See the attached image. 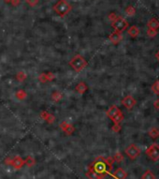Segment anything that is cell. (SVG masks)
Here are the masks:
<instances>
[{"label":"cell","instance_id":"obj_24","mask_svg":"<svg viewBox=\"0 0 159 179\" xmlns=\"http://www.w3.org/2000/svg\"><path fill=\"white\" fill-rule=\"evenodd\" d=\"M16 79L20 82H23L24 80L26 79V74L24 72V71H20V72H18L16 75Z\"/></svg>","mask_w":159,"mask_h":179},{"label":"cell","instance_id":"obj_20","mask_svg":"<svg viewBox=\"0 0 159 179\" xmlns=\"http://www.w3.org/2000/svg\"><path fill=\"white\" fill-rule=\"evenodd\" d=\"M35 163H36V160H35V159L33 158V157H31V156L27 157V158H26V159L24 160V164L27 165L28 167L34 166Z\"/></svg>","mask_w":159,"mask_h":179},{"label":"cell","instance_id":"obj_21","mask_svg":"<svg viewBox=\"0 0 159 179\" xmlns=\"http://www.w3.org/2000/svg\"><path fill=\"white\" fill-rule=\"evenodd\" d=\"M151 89H152L153 93H154L156 95H159V81L158 80L152 84Z\"/></svg>","mask_w":159,"mask_h":179},{"label":"cell","instance_id":"obj_12","mask_svg":"<svg viewBox=\"0 0 159 179\" xmlns=\"http://www.w3.org/2000/svg\"><path fill=\"white\" fill-rule=\"evenodd\" d=\"M60 128L63 129V131L68 134V135H70L74 132V128L72 125L68 124V122H63L62 124H60Z\"/></svg>","mask_w":159,"mask_h":179},{"label":"cell","instance_id":"obj_9","mask_svg":"<svg viewBox=\"0 0 159 179\" xmlns=\"http://www.w3.org/2000/svg\"><path fill=\"white\" fill-rule=\"evenodd\" d=\"M24 161L20 156H16L14 158H12L11 163H10L11 166H13L15 169H21L24 166Z\"/></svg>","mask_w":159,"mask_h":179},{"label":"cell","instance_id":"obj_2","mask_svg":"<svg viewBox=\"0 0 159 179\" xmlns=\"http://www.w3.org/2000/svg\"><path fill=\"white\" fill-rule=\"evenodd\" d=\"M54 11L61 17H64L72 10V6L67 0H59L54 7Z\"/></svg>","mask_w":159,"mask_h":179},{"label":"cell","instance_id":"obj_17","mask_svg":"<svg viewBox=\"0 0 159 179\" xmlns=\"http://www.w3.org/2000/svg\"><path fill=\"white\" fill-rule=\"evenodd\" d=\"M148 134L153 140H156V139L159 137V129L157 128H150V131H148Z\"/></svg>","mask_w":159,"mask_h":179},{"label":"cell","instance_id":"obj_19","mask_svg":"<svg viewBox=\"0 0 159 179\" xmlns=\"http://www.w3.org/2000/svg\"><path fill=\"white\" fill-rule=\"evenodd\" d=\"M15 96H16L17 98H18V100H24V98H26V96H27V94H26V92L24 91L23 89H20V90H18L16 92Z\"/></svg>","mask_w":159,"mask_h":179},{"label":"cell","instance_id":"obj_13","mask_svg":"<svg viewBox=\"0 0 159 179\" xmlns=\"http://www.w3.org/2000/svg\"><path fill=\"white\" fill-rule=\"evenodd\" d=\"M147 26L148 28L150 29H156L157 30L159 28V21L156 19V18H151V19L149 20L148 24H147Z\"/></svg>","mask_w":159,"mask_h":179},{"label":"cell","instance_id":"obj_31","mask_svg":"<svg viewBox=\"0 0 159 179\" xmlns=\"http://www.w3.org/2000/svg\"><path fill=\"white\" fill-rule=\"evenodd\" d=\"M116 18H117V15H116L115 12H112V13H109V19L112 22H113L114 20L116 19Z\"/></svg>","mask_w":159,"mask_h":179},{"label":"cell","instance_id":"obj_23","mask_svg":"<svg viewBox=\"0 0 159 179\" xmlns=\"http://www.w3.org/2000/svg\"><path fill=\"white\" fill-rule=\"evenodd\" d=\"M113 159H114V161L120 163L123 160V156L120 153V152H117V153L115 154V156L113 157Z\"/></svg>","mask_w":159,"mask_h":179},{"label":"cell","instance_id":"obj_15","mask_svg":"<svg viewBox=\"0 0 159 179\" xmlns=\"http://www.w3.org/2000/svg\"><path fill=\"white\" fill-rule=\"evenodd\" d=\"M86 176L88 177V179H103L106 175L105 174H98L89 170V171L86 173Z\"/></svg>","mask_w":159,"mask_h":179},{"label":"cell","instance_id":"obj_26","mask_svg":"<svg viewBox=\"0 0 159 179\" xmlns=\"http://www.w3.org/2000/svg\"><path fill=\"white\" fill-rule=\"evenodd\" d=\"M52 100H54L58 101L62 98V94L60 92H58V91H56V92H54V94H52Z\"/></svg>","mask_w":159,"mask_h":179},{"label":"cell","instance_id":"obj_29","mask_svg":"<svg viewBox=\"0 0 159 179\" xmlns=\"http://www.w3.org/2000/svg\"><path fill=\"white\" fill-rule=\"evenodd\" d=\"M54 119H55L54 116L52 115V114H48L47 117H46L45 120H46V121H47L48 123H52V122L54 121Z\"/></svg>","mask_w":159,"mask_h":179},{"label":"cell","instance_id":"obj_27","mask_svg":"<svg viewBox=\"0 0 159 179\" xmlns=\"http://www.w3.org/2000/svg\"><path fill=\"white\" fill-rule=\"evenodd\" d=\"M25 1L30 7H36L38 4V0H25Z\"/></svg>","mask_w":159,"mask_h":179},{"label":"cell","instance_id":"obj_32","mask_svg":"<svg viewBox=\"0 0 159 179\" xmlns=\"http://www.w3.org/2000/svg\"><path fill=\"white\" fill-rule=\"evenodd\" d=\"M20 0H11L10 3L12 4L13 6H19L20 5Z\"/></svg>","mask_w":159,"mask_h":179},{"label":"cell","instance_id":"obj_6","mask_svg":"<svg viewBox=\"0 0 159 179\" xmlns=\"http://www.w3.org/2000/svg\"><path fill=\"white\" fill-rule=\"evenodd\" d=\"M145 154H146L153 161H157L159 159V145L153 142V144H152L146 149Z\"/></svg>","mask_w":159,"mask_h":179},{"label":"cell","instance_id":"obj_28","mask_svg":"<svg viewBox=\"0 0 159 179\" xmlns=\"http://www.w3.org/2000/svg\"><path fill=\"white\" fill-rule=\"evenodd\" d=\"M45 77H46L47 82H49V81H52V80L54 79V74L52 73V72H49V73L45 74Z\"/></svg>","mask_w":159,"mask_h":179},{"label":"cell","instance_id":"obj_5","mask_svg":"<svg viewBox=\"0 0 159 179\" xmlns=\"http://www.w3.org/2000/svg\"><path fill=\"white\" fill-rule=\"evenodd\" d=\"M112 26L114 28V30L117 31V32L122 33L123 30H126L128 27V23H127V21L126 19H123V17L117 16L116 19L112 22Z\"/></svg>","mask_w":159,"mask_h":179},{"label":"cell","instance_id":"obj_14","mask_svg":"<svg viewBox=\"0 0 159 179\" xmlns=\"http://www.w3.org/2000/svg\"><path fill=\"white\" fill-rule=\"evenodd\" d=\"M127 33H128V35L131 38H137L139 35V29L138 26L132 25L128 28V30H127Z\"/></svg>","mask_w":159,"mask_h":179},{"label":"cell","instance_id":"obj_35","mask_svg":"<svg viewBox=\"0 0 159 179\" xmlns=\"http://www.w3.org/2000/svg\"><path fill=\"white\" fill-rule=\"evenodd\" d=\"M156 57L157 59L159 60V52H157V53H156Z\"/></svg>","mask_w":159,"mask_h":179},{"label":"cell","instance_id":"obj_22","mask_svg":"<svg viewBox=\"0 0 159 179\" xmlns=\"http://www.w3.org/2000/svg\"><path fill=\"white\" fill-rule=\"evenodd\" d=\"M126 13L128 16L132 17V16H134L136 14V10H135V8L133 6H128L126 8Z\"/></svg>","mask_w":159,"mask_h":179},{"label":"cell","instance_id":"obj_34","mask_svg":"<svg viewBox=\"0 0 159 179\" xmlns=\"http://www.w3.org/2000/svg\"><path fill=\"white\" fill-rule=\"evenodd\" d=\"M48 114H48L47 112H42V114H41V117H42L43 119H46V117L48 116Z\"/></svg>","mask_w":159,"mask_h":179},{"label":"cell","instance_id":"obj_18","mask_svg":"<svg viewBox=\"0 0 159 179\" xmlns=\"http://www.w3.org/2000/svg\"><path fill=\"white\" fill-rule=\"evenodd\" d=\"M141 179H156V176H154V174L153 173L151 170H147V171H145V173L142 174Z\"/></svg>","mask_w":159,"mask_h":179},{"label":"cell","instance_id":"obj_7","mask_svg":"<svg viewBox=\"0 0 159 179\" xmlns=\"http://www.w3.org/2000/svg\"><path fill=\"white\" fill-rule=\"evenodd\" d=\"M126 156L128 157L130 159H136L140 156V149L139 147L137 146L135 144H132L128 145L125 150Z\"/></svg>","mask_w":159,"mask_h":179},{"label":"cell","instance_id":"obj_1","mask_svg":"<svg viewBox=\"0 0 159 179\" xmlns=\"http://www.w3.org/2000/svg\"><path fill=\"white\" fill-rule=\"evenodd\" d=\"M89 170L98 174H105L106 175V174L112 171V168L108 166V164L106 163L104 158H102V157H98L96 161L93 162L89 166Z\"/></svg>","mask_w":159,"mask_h":179},{"label":"cell","instance_id":"obj_36","mask_svg":"<svg viewBox=\"0 0 159 179\" xmlns=\"http://www.w3.org/2000/svg\"><path fill=\"white\" fill-rule=\"evenodd\" d=\"M4 1H5L6 3H10V1H11V0H4Z\"/></svg>","mask_w":159,"mask_h":179},{"label":"cell","instance_id":"obj_25","mask_svg":"<svg viewBox=\"0 0 159 179\" xmlns=\"http://www.w3.org/2000/svg\"><path fill=\"white\" fill-rule=\"evenodd\" d=\"M157 33H158V31L156 30V29L148 28V30H147V35H148V37H150V38H154L157 35Z\"/></svg>","mask_w":159,"mask_h":179},{"label":"cell","instance_id":"obj_10","mask_svg":"<svg viewBox=\"0 0 159 179\" xmlns=\"http://www.w3.org/2000/svg\"><path fill=\"white\" fill-rule=\"evenodd\" d=\"M112 176L115 179H126L127 173L123 168H117L115 172L112 173Z\"/></svg>","mask_w":159,"mask_h":179},{"label":"cell","instance_id":"obj_3","mask_svg":"<svg viewBox=\"0 0 159 179\" xmlns=\"http://www.w3.org/2000/svg\"><path fill=\"white\" fill-rule=\"evenodd\" d=\"M107 115L113 121L114 124H120L123 120V114L122 111L116 105L110 106L107 111Z\"/></svg>","mask_w":159,"mask_h":179},{"label":"cell","instance_id":"obj_8","mask_svg":"<svg viewBox=\"0 0 159 179\" xmlns=\"http://www.w3.org/2000/svg\"><path fill=\"white\" fill-rule=\"evenodd\" d=\"M136 103H137L136 100L132 96H130V95L126 96L122 100V104L125 106L127 110H131L136 105Z\"/></svg>","mask_w":159,"mask_h":179},{"label":"cell","instance_id":"obj_30","mask_svg":"<svg viewBox=\"0 0 159 179\" xmlns=\"http://www.w3.org/2000/svg\"><path fill=\"white\" fill-rule=\"evenodd\" d=\"M112 131L114 132H119L121 131V126L120 124H114V126L112 127Z\"/></svg>","mask_w":159,"mask_h":179},{"label":"cell","instance_id":"obj_4","mask_svg":"<svg viewBox=\"0 0 159 179\" xmlns=\"http://www.w3.org/2000/svg\"><path fill=\"white\" fill-rule=\"evenodd\" d=\"M69 65L72 67V69L75 71L80 72V71H82L87 66V61L81 55H77L71 58V60L69 62Z\"/></svg>","mask_w":159,"mask_h":179},{"label":"cell","instance_id":"obj_16","mask_svg":"<svg viewBox=\"0 0 159 179\" xmlns=\"http://www.w3.org/2000/svg\"><path fill=\"white\" fill-rule=\"evenodd\" d=\"M87 86H86V84L85 83H83V82H81V83H79L76 87H75V90H76L79 94H83V93H85L86 90H87Z\"/></svg>","mask_w":159,"mask_h":179},{"label":"cell","instance_id":"obj_11","mask_svg":"<svg viewBox=\"0 0 159 179\" xmlns=\"http://www.w3.org/2000/svg\"><path fill=\"white\" fill-rule=\"evenodd\" d=\"M122 38H123L122 33L117 32V31H114V32L110 34L109 37V41H112L113 44H118L119 42L122 41Z\"/></svg>","mask_w":159,"mask_h":179},{"label":"cell","instance_id":"obj_33","mask_svg":"<svg viewBox=\"0 0 159 179\" xmlns=\"http://www.w3.org/2000/svg\"><path fill=\"white\" fill-rule=\"evenodd\" d=\"M153 106H154V108L159 110V100H156V101L153 102Z\"/></svg>","mask_w":159,"mask_h":179}]
</instances>
